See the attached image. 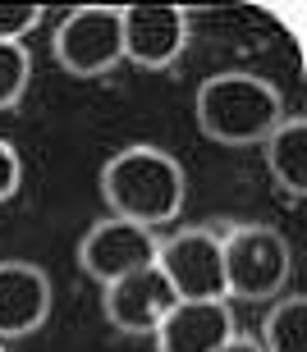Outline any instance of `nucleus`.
Returning a JSON list of instances; mask_svg holds the SVG:
<instances>
[{"label": "nucleus", "mask_w": 307, "mask_h": 352, "mask_svg": "<svg viewBox=\"0 0 307 352\" xmlns=\"http://www.w3.org/2000/svg\"><path fill=\"white\" fill-rule=\"evenodd\" d=\"M262 352H307V298L280 293L262 320Z\"/></svg>", "instance_id": "obj_12"}, {"label": "nucleus", "mask_w": 307, "mask_h": 352, "mask_svg": "<svg viewBox=\"0 0 307 352\" xmlns=\"http://www.w3.org/2000/svg\"><path fill=\"white\" fill-rule=\"evenodd\" d=\"M262 146H266V170L275 179V188L289 192L294 201H303L307 197V119L303 115L280 119V129Z\"/></svg>", "instance_id": "obj_11"}, {"label": "nucleus", "mask_w": 307, "mask_h": 352, "mask_svg": "<svg viewBox=\"0 0 307 352\" xmlns=\"http://www.w3.org/2000/svg\"><path fill=\"white\" fill-rule=\"evenodd\" d=\"M156 248H160L156 229H142V224L120 220V215H101L78 238V265L87 279L106 288L124 274L142 270V265H156Z\"/></svg>", "instance_id": "obj_6"}, {"label": "nucleus", "mask_w": 307, "mask_h": 352, "mask_svg": "<svg viewBox=\"0 0 307 352\" xmlns=\"http://www.w3.org/2000/svg\"><path fill=\"white\" fill-rule=\"evenodd\" d=\"M51 316V274L32 261H0V343L37 334Z\"/></svg>", "instance_id": "obj_9"}, {"label": "nucleus", "mask_w": 307, "mask_h": 352, "mask_svg": "<svg viewBox=\"0 0 307 352\" xmlns=\"http://www.w3.org/2000/svg\"><path fill=\"white\" fill-rule=\"evenodd\" d=\"M41 5H0V41H23L41 23Z\"/></svg>", "instance_id": "obj_14"}, {"label": "nucleus", "mask_w": 307, "mask_h": 352, "mask_svg": "<svg viewBox=\"0 0 307 352\" xmlns=\"http://www.w3.org/2000/svg\"><path fill=\"white\" fill-rule=\"evenodd\" d=\"M101 197H106L110 215L134 220L142 229H160V224L179 220L184 197H188V179H184L179 156H170L165 146L134 142L106 160Z\"/></svg>", "instance_id": "obj_1"}, {"label": "nucleus", "mask_w": 307, "mask_h": 352, "mask_svg": "<svg viewBox=\"0 0 307 352\" xmlns=\"http://www.w3.org/2000/svg\"><path fill=\"white\" fill-rule=\"evenodd\" d=\"M19 183H23V160H19V151L0 138V201H10V197L19 192Z\"/></svg>", "instance_id": "obj_15"}, {"label": "nucleus", "mask_w": 307, "mask_h": 352, "mask_svg": "<svg viewBox=\"0 0 307 352\" xmlns=\"http://www.w3.org/2000/svg\"><path fill=\"white\" fill-rule=\"evenodd\" d=\"M156 270L170 279L179 302H211L225 298V265H220V234L215 229H179L160 238L156 248Z\"/></svg>", "instance_id": "obj_5"}, {"label": "nucleus", "mask_w": 307, "mask_h": 352, "mask_svg": "<svg viewBox=\"0 0 307 352\" xmlns=\"http://www.w3.org/2000/svg\"><path fill=\"white\" fill-rule=\"evenodd\" d=\"M32 82V55L23 41H0V110H14Z\"/></svg>", "instance_id": "obj_13"}, {"label": "nucleus", "mask_w": 307, "mask_h": 352, "mask_svg": "<svg viewBox=\"0 0 307 352\" xmlns=\"http://www.w3.org/2000/svg\"><path fill=\"white\" fill-rule=\"evenodd\" d=\"M198 133L215 146H257L280 129L284 119V96L280 87L253 69H225L202 78L198 101Z\"/></svg>", "instance_id": "obj_2"}, {"label": "nucleus", "mask_w": 307, "mask_h": 352, "mask_svg": "<svg viewBox=\"0 0 307 352\" xmlns=\"http://www.w3.org/2000/svg\"><path fill=\"white\" fill-rule=\"evenodd\" d=\"M0 352H5V343H0Z\"/></svg>", "instance_id": "obj_17"}, {"label": "nucleus", "mask_w": 307, "mask_h": 352, "mask_svg": "<svg viewBox=\"0 0 307 352\" xmlns=\"http://www.w3.org/2000/svg\"><path fill=\"white\" fill-rule=\"evenodd\" d=\"M215 352H262V343H257L253 334H234V339H225Z\"/></svg>", "instance_id": "obj_16"}, {"label": "nucleus", "mask_w": 307, "mask_h": 352, "mask_svg": "<svg viewBox=\"0 0 307 352\" xmlns=\"http://www.w3.org/2000/svg\"><path fill=\"white\" fill-rule=\"evenodd\" d=\"M225 302H275L294 274V248L275 224L239 220L220 229Z\"/></svg>", "instance_id": "obj_3"}, {"label": "nucleus", "mask_w": 307, "mask_h": 352, "mask_svg": "<svg viewBox=\"0 0 307 352\" xmlns=\"http://www.w3.org/2000/svg\"><path fill=\"white\" fill-rule=\"evenodd\" d=\"M174 288L170 279L156 270V265H142V270L124 274L115 284L101 288V311H106V325L120 329V334H156V325L165 320V311L174 307Z\"/></svg>", "instance_id": "obj_8"}, {"label": "nucleus", "mask_w": 307, "mask_h": 352, "mask_svg": "<svg viewBox=\"0 0 307 352\" xmlns=\"http://www.w3.org/2000/svg\"><path fill=\"white\" fill-rule=\"evenodd\" d=\"M234 334L239 329H234L229 302L211 298V302H174L151 339H156V352H215Z\"/></svg>", "instance_id": "obj_10"}, {"label": "nucleus", "mask_w": 307, "mask_h": 352, "mask_svg": "<svg viewBox=\"0 0 307 352\" xmlns=\"http://www.w3.org/2000/svg\"><path fill=\"white\" fill-rule=\"evenodd\" d=\"M55 65L74 78H101L124 65V14L120 5H78L51 32Z\"/></svg>", "instance_id": "obj_4"}, {"label": "nucleus", "mask_w": 307, "mask_h": 352, "mask_svg": "<svg viewBox=\"0 0 307 352\" xmlns=\"http://www.w3.org/2000/svg\"><path fill=\"white\" fill-rule=\"evenodd\" d=\"M124 14V60L147 74L170 69L188 46V10L179 5H120Z\"/></svg>", "instance_id": "obj_7"}]
</instances>
